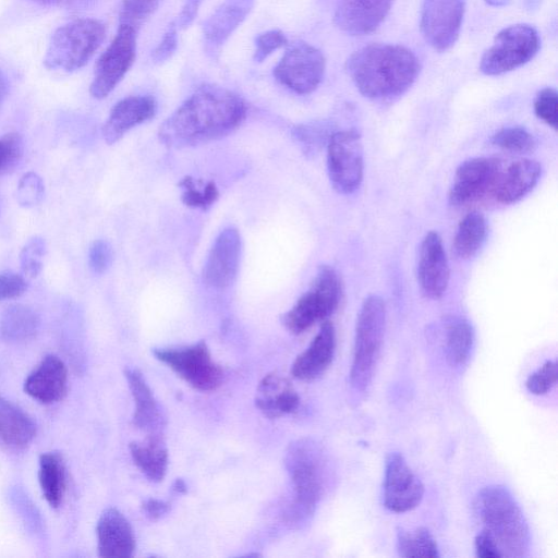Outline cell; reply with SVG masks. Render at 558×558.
I'll return each mask as SVG.
<instances>
[{"instance_id":"6da1fadb","label":"cell","mask_w":558,"mask_h":558,"mask_svg":"<svg viewBox=\"0 0 558 558\" xmlns=\"http://www.w3.org/2000/svg\"><path fill=\"white\" fill-rule=\"evenodd\" d=\"M245 117L246 105L239 95L203 85L163 121L158 137L170 148L191 147L228 135Z\"/></svg>"},{"instance_id":"7a4b0ae2","label":"cell","mask_w":558,"mask_h":558,"mask_svg":"<svg viewBox=\"0 0 558 558\" xmlns=\"http://www.w3.org/2000/svg\"><path fill=\"white\" fill-rule=\"evenodd\" d=\"M420 70L415 53L400 45H367L347 60V72L356 89L372 100L400 97L413 85Z\"/></svg>"},{"instance_id":"3957f363","label":"cell","mask_w":558,"mask_h":558,"mask_svg":"<svg viewBox=\"0 0 558 558\" xmlns=\"http://www.w3.org/2000/svg\"><path fill=\"white\" fill-rule=\"evenodd\" d=\"M476 508L484 529L502 557H523L530 547V531L524 514L507 487L489 485L481 489Z\"/></svg>"},{"instance_id":"277c9868","label":"cell","mask_w":558,"mask_h":558,"mask_svg":"<svg viewBox=\"0 0 558 558\" xmlns=\"http://www.w3.org/2000/svg\"><path fill=\"white\" fill-rule=\"evenodd\" d=\"M284 464L294 492L287 518L291 522L304 520L313 514L325 489V456L316 442L302 438L289 445Z\"/></svg>"},{"instance_id":"5b68a950","label":"cell","mask_w":558,"mask_h":558,"mask_svg":"<svg viewBox=\"0 0 558 558\" xmlns=\"http://www.w3.org/2000/svg\"><path fill=\"white\" fill-rule=\"evenodd\" d=\"M105 35V24L96 19L71 21L53 32L44 65L50 70L76 71L93 58Z\"/></svg>"},{"instance_id":"8992f818","label":"cell","mask_w":558,"mask_h":558,"mask_svg":"<svg viewBox=\"0 0 558 558\" xmlns=\"http://www.w3.org/2000/svg\"><path fill=\"white\" fill-rule=\"evenodd\" d=\"M386 325L384 300L368 295L356 318L350 383L356 392L367 390L379 356Z\"/></svg>"},{"instance_id":"52a82bcc","label":"cell","mask_w":558,"mask_h":558,"mask_svg":"<svg viewBox=\"0 0 558 558\" xmlns=\"http://www.w3.org/2000/svg\"><path fill=\"white\" fill-rule=\"evenodd\" d=\"M341 283L329 266H320L306 292L281 317L282 325L293 335H300L317 322L326 320L338 307Z\"/></svg>"},{"instance_id":"ba28073f","label":"cell","mask_w":558,"mask_h":558,"mask_svg":"<svg viewBox=\"0 0 558 558\" xmlns=\"http://www.w3.org/2000/svg\"><path fill=\"white\" fill-rule=\"evenodd\" d=\"M539 46V36L533 26H508L496 35L493 45L483 53L480 70L486 75L510 72L531 61Z\"/></svg>"},{"instance_id":"9c48e42d","label":"cell","mask_w":558,"mask_h":558,"mask_svg":"<svg viewBox=\"0 0 558 558\" xmlns=\"http://www.w3.org/2000/svg\"><path fill=\"white\" fill-rule=\"evenodd\" d=\"M153 353L197 390L211 391L221 385L223 372L213 361L205 341L182 348L155 349Z\"/></svg>"},{"instance_id":"30bf717a","label":"cell","mask_w":558,"mask_h":558,"mask_svg":"<svg viewBox=\"0 0 558 558\" xmlns=\"http://www.w3.org/2000/svg\"><path fill=\"white\" fill-rule=\"evenodd\" d=\"M325 69L326 60L318 48L305 41H294L288 46L272 74L290 90L306 95L319 86Z\"/></svg>"},{"instance_id":"8fae6325","label":"cell","mask_w":558,"mask_h":558,"mask_svg":"<svg viewBox=\"0 0 558 558\" xmlns=\"http://www.w3.org/2000/svg\"><path fill=\"white\" fill-rule=\"evenodd\" d=\"M327 169L332 187L341 194L356 191L363 180V146L355 130L333 133L327 147Z\"/></svg>"},{"instance_id":"7c38bea8","label":"cell","mask_w":558,"mask_h":558,"mask_svg":"<svg viewBox=\"0 0 558 558\" xmlns=\"http://www.w3.org/2000/svg\"><path fill=\"white\" fill-rule=\"evenodd\" d=\"M137 31L119 24L118 32L95 65L89 93L94 98L107 97L122 81L136 58Z\"/></svg>"},{"instance_id":"4fadbf2b","label":"cell","mask_w":558,"mask_h":558,"mask_svg":"<svg viewBox=\"0 0 558 558\" xmlns=\"http://www.w3.org/2000/svg\"><path fill=\"white\" fill-rule=\"evenodd\" d=\"M465 10V0H423L421 32L437 51L450 49L457 41Z\"/></svg>"},{"instance_id":"5bb4252c","label":"cell","mask_w":558,"mask_h":558,"mask_svg":"<svg viewBox=\"0 0 558 558\" xmlns=\"http://www.w3.org/2000/svg\"><path fill=\"white\" fill-rule=\"evenodd\" d=\"M422 481L413 473L403 456L390 452L385 461L383 501L385 507L397 513L416 508L424 496Z\"/></svg>"},{"instance_id":"9a60e30c","label":"cell","mask_w":558,"mask_h":558,"mask_svg":"<svg viewBox=\"0 0 558 558\" xmlns=\"http://www.w3.org/2000/svg\"><path fill=\"white\" fill-rule=\"evenodd\" d=\"M501 173V163L492 157H475L457 169L449 191V202L459 206L476 201L494 190Z\"/></svg>"},{"instance_id":"2e32d148","label":"cell","mask_w":558,"mask_h":558,"mask_svg":"<svg viewBox=\"0 0 558 558\" xmlns=\"http://www.w3.org/2000/svg\"><path fill=\"white\" fill-rule=\"evenodd\" d=\"M241 258V236L236 229L227 228L216 238L207 256L203 277L211 288L230 286L239 270Z\"/></svg>"},{"instance_id":"e0dca14e","label":"cell","mask_w":558,"mask_h":558,"mask_svg":"<svg viewBox=\"0 0 558 558\" xmlns=\"http://www.w3.org/2000/svg\"><path fill=\"white\" fill-rule=\"evenodd\" d=\"M449 277V264L441 238L430 231L420 246L417 278L421 289L426 296L437 300L445 293Z\"/></svg>"},{"instance_id":"ac0fdd59","label":"cell","mask_w":558,"mask_h":558,"mask_svg":"<svg viewBox=\"0 0 558 558\" xmlns=\"http://www.w3.org/2000/svg\"><path fill=\"white\" fill-rule=\"evenodd\" d=\"M393 0H340L333 15L335 24L352 36L373 33L389 13Z\"/></svg>"},{"instance_id":"d6986e66","label":"cell","mask_w":558,"mask_h":558,"mask_svg":"<svg viewBox=\"0 0 558 558\" xmlns=\"http://www.w3.org/2000/svg\"><path fill=\"white\" fill-rule=\"evenodd\" d=\"M255 0H223L204 21L202 34L206 49L213 56L244 22Z\"/></svg>"},{"instance_id":"ffe728a7","label":"cell","mask_w":558,"mask_h":558,"mask_svg":"<svg viewBox=\"0 0 558 558\" xmlns=\"http://www.w3.org/2000/svg\"><path fill=\"white\" fill-rule=\"evenodd\" d=\"M98 555L104 558H129L135 549V537L128 519L116 508L100 514L97 527Z\"/></svg>"},{"instance_id":"44dd1931","label":"cell","mask_w":558,"mask_h":558,"mask_svg":"<svg viewBox=\"0 0 558 558\" xmlns=\"http://www.w3.org/2000/svg\"><path fill=\"white\" fill-rule=\"evenodd\" d=\"M157 102L149 95L129 96L118 101L111 109L102 128L108 144L118 142L128 131L142 124L156 114Z\"/></svg>"},{"instance_id":"7402d4cb","label":"cell","mask_w":558,"mask_h":558,"mask_svg":"<svg viewBox=\"0 0 558 558\" xmlns=\"http://www.w3.org/2000/svg\"><path fill=\"white\" fill-rule=\"evenodd\" d=\"M336 351V331L331 322L324 320L306 350L294 360L291 374L300 380H313L330 366Z\"/></svg>"},{"instance_id":"603a6c76","label":"cell","mask_w":558,"mask_h":558,"mask_svg":"<svg viewBox=\"0 0 558 558\" xmlns=\"http://www.w3.org/2000/svg\"><path fill=\"white\" fill-rule=\"evenodd\" d=\"M66 389V366L61 359L52 354L45 356L24 381L25 392L45 404L61 400Z\"/></svg>"},{"instance_id":"cb8c5ba5","label":"cell","mask_w":558,"mask_h":558,"mask_svg":"<svg viewBox=\"0 0 558 558\" xmlns=\"http://www.w3.org/2000/svg\"><path fill=\"white\" fill-rule=\"evenodd\" d=\"M542 166L532 159H521L501 172L493 190L495 198L502 204H512L523 198L537 184Z\"/></svg>"},{"instance_id":"d4e9b609","label":"cell","mask_w":558,"mask_h":558,"mask_svg":"<svg viewBox=\"0 0 558 558\" xmlns=\"http://www.w3.org/2000/svg\"><path fill=\"white\" fill-rule=\"evenodd\" d=\"M255 404L269 418L294 412L300 405V397L291 384L277 373L267 374L258 385Z\"/></svg>"},{"instance_id":"484cf974","label":"cell","mask_w":558,"mask_h":558,"mask_svg":"<svg viewBox=\"0 0 558 558\" xmlns=\"http://www.w3.org/2000/svg\"><path fill=\"white\" fill-rule=\"evenodd\" d=\"M124 376L135 404L133 425L156 434L163 424V417L149 386L136 368H126Z\"/></svg>"},{"instance_id":"4316f807","label":"cell","mask_w":558,"mask_h":558,"mask_svg":"<svg viewBox=\"0 0 558 558\" xmlns=\"http://www.w3.org/2000/svg\"><path fill=\"white\" fill-rule=\"evenodd\" d=\"M134 464L151 482L163 480L168 468V450L158 434H150L145 441L129 445Z\"/></svg>"},{"instance_id":"83f0119b","label":"cell","mask_w":558,"mask_h":558,"mask_svg":"<svg viewBox=\"0 0 558 558\" xmlns=\"http://www.w3.org/2000/svg\"><path fill=\"white\" fill-rule=\"evenodd\" d=\"M39 328L38 314L26 305H11L0 317V339L7 343L31 340L38 333Z\"/></svg>"},{"instance_id":"f1b7e54d","label":"cell","mask_w":558,"mask_h":558,"mask_svg":"<svg viewBox=\"0 0 558 558\" xmlns=\"http://www.w3.org/2000/svg\"><path fill=\"white\" fill-rule=\"evenodd\" d=\"M36 435L33 420L19 407L0 397V438L15 448H24Z\"/></svg>"},{"instance_id":"f546056e","label":"cell","mask_w":558,"mask_h":558,"mask_svg":"<svg viewBox=\"0 0 558 558\" xmlns=\"http://www.w3.org/2000/svg\"><path fill=\"white\" fill-rule=\"evenodd\" d=\"M38 481L41 493L53 509L60 507L65 492V465L59 452H45L39 457Z\"/></svg>"},{"instance_id":"4dcf8cb0","label":"cell","mask_w":558,"mask_h":558,"mask_svg":"<svg viewBox=\"0 0 558 558\" xmlns=\"http://www.w3.org/2000/svg\"><path fill=\"white\" fill-rule=\"evenodd\" d=\"M487 235V222L485 217L472 211L465 215L459 222L454 239L453 250L461 259L473 257L482 247Z\"/></svg>"},{"instance_id":"1f68e13d","label":"cell","mask_w":558,"mask_h":558,"mask_svg":"<svg viewBox=\"0 0 558 558\" xmlns=\"http://www.w3.org/2000/svg\"><path fill=\"white\" fill-rule=\"evenodd\" d=\"M474 343V329L463 318L452 320L446 333V356L453 366L466 363Z\"/></svg>"},{"instance_id":"d6a6232c","label":"cell","mask_w":558,"mask_h":558,"mask_svg":"<svg viewBox=\"0 0 558 558\" xmlns=\"http://www.w3.org/2000/svg\"><path fill=\"white\" fill-rule=\"evenodd\" d=\"M397 550L401 557H439L437 543L426 527L414 531L399 529L397 532Z\"/></svg>"},{"instance_id":"836d02e7","label":"cell","mask_w":558,"mask_h":558,"mask_svg":"<svg viewBox=\"0 0 558 558\" xmlns=\"http://www.w3.org/2000/svg\"><path fill=\"white\" fill-rule=\"evenodd\" d=\"M179 185L182 189V202L192 208L207 209L218 198V190L214 182H203L190 177L184 178Z\"/></svg>"},{"instance_id":"e575fe53","label":"cell","mask_w":558,"mask_h":558,"mask_svg":"<svg viewBox=\"0 0 558 558\" xmlns=\"http://www.w3.org/2000/svg\"><path fill=\"white\" fill-rule=\"evenodd\" d=\"M490 141L493 145L511 153H529L537 145L535 137L520 126L501 129L493 135Z\"/></svg>"},{"instance_id":"d590c367","label":"cell","mask_w":558,"mask_h":558,"mask_svg":"<svg viewBox=\"0 0 558 558\" xmlns=\"http://www.w3.org/2000/svg\"><path fill=\"white\" fill-rule=\"evenodd\" d=\"M161 0H122L119 24L138 31L141 25L156 11Z\"/></svg>"},{"instance_id":"8d00e7d4","label":"cell","mask_w":558,"mask_h":558,"mask_svg":"<svg viewBox=\"0 0 558 558\" xmlns=\"http://www.w3.org/2000/svg\"><path fill=\"white\" fill-rule=\"evenodd\" d=\"M46 251V242L40 236H33L23 246L20 263L26 278H36L40 274Z\"/></svg>"},{"instance_id":"74e56055","label":"cell","mask_w":558,"mask_h":558,"mask_svg":"<svg viewBox=\"0 0 558 558\" xmlns=\"http://www.w3.org/2000/svg\"><path fill=\"white\" fill-rule=\"evenodd\" d=\"M24 151L22 136L11 132L0 137V174L12 171L20 163Z\"/></svg>"},{"instance_id":"f35d334b","label":"cell","mask_w":558,"mask_h":558,"mask_svg":"<svg viewBox=\"0 0 558 558\" xmlns=\"http://www.w3.org/2000/svg\"><path fill=\"white\" fill-rule=\"evenodd\" d=\"M45 185L43 179L35 172L29 171L20 179L16 198L21 206L33 207L39 204L44 197Z\"/></svg>"},{"instance_id":"ab89813d","label":"cell","mask_w":558,"mask_h":558,"mask_svg":"<svg viewBox=\"0 0 558 558\" xmlns=\"http://www.w3.org/2000/svg\"><path fill=\"white\" fill-rule=\"evenodd\" d=\"M534 112L538 119L557 130L558 95L551 87L541 89L534 100Z\"/></svg>"},{"instance_id":"60d3db41","label":"cell","mask_w":558,"mask_h":558,"mask_svg":"<svg viewBox=\"0 0 558 558\" xmlns=\"http://www.w3.org/2000/svg\"><path fill=\"white\" fill-rule=\"evenodd\" d=\"M557 363L547 361L527 377L525 387L533 395H545L557 384Z\"/></svg>"},{"instance_id":"b9f144b4","label":"cell","mask_w":558,"mask_h":558,"mask_svg":"<svg viewBox=\"0 0 558 558\" xmlns=\"http://www.w3.org/2000/svg\"><path fill=\"white\" fill-rule=\"evenodd\" d=\"M287 44L288 39L281 31L271 29L260 33L254 40L255 49L253 59L255 62H263L274 51L287 46Z\"/></svg>"},{"instance_id":"7bdbcfd3","label":"cell","mask_w":558,"mask_h":558,"mask_svg":"<svg viewBox=\"0 0 558 558\" xmlns=\"http://www.w3.org/2000/svg\"><path fill=\"white\" fill-rule=\"evenodd\" d=\"M112 250L105 240H96L89 247L88 264L93 272L104 274L111 265Z\"/></svg>"},{"instance_id":"ee69618b","label":"cell","mask_w":558,"mask_h":558,"mask_svg":"<svg viewBox=\"0 0 558 558\" xmlns=\"http://www.w3.org/2000/svg\"><path fill=\"white\" fill-rule=\"evenodd\" d=\"M178 25L171 22L167 27L161 40L151 52V59L155 63H163L169 60L178 48Z\"/></svg>"},{"instance_id":"f6af8a7d","label":"cell","mask_w":558,"mask_h":558,"mask_svg":"<svg viewBox=\"0 0 558 558\" xmlns=\"http://www.w3.org/2000/svg\"><path fill=\"white\" fill-rule=\"evenodd\" d=\"M25 276L12 270L0 272V301L22 295L27 289Z\"/></svg>"},{"instance_id":"bcb514c9","label":"cell","mask_w":558,"mask_h":558,"mask_svg":"<svg viewBox=\"0 0 558 558\" xmlns=\"http://www.w3.org/2000/svg\"><path fill=\"white\" fill-rule=\"evenodd\" d=\"M476 556L482 558H498L502 557L498 546L493 537L483 530L475 537Z\"/></svg>"},{"instance_id":"7dc6e473","label":"cell","mask_w":558,"mask_h":558,"mask_svg":"<svg viewBox=\"0 0 558 558\" xmlns=\"http://www.w3.org/2000/svg\"><path fill=\"white\" fill-rule=\"evenodd\" d=\"M203 1L184 0L177 22L179 28H187L194 22Z\"/></svg>"},{"instance_id":"c3c4849f","label":"cell","mask_w":558,"mask_h":558,"mask_svg":"<svg viewBox=\"0 0 558 558\" xmlns=\"http://www.w3.org/2000/svg\"><path fill=\"white\" fill-rule=\"evenodd\" d=\"M170 509V505L156 498L146 499L142 505L143 513L150 520H158Z\"/></svg>"},{"instance_id":"681fc988","label":"cell","mask_w":558,"mask_h":558,"mask_svg":"<svg viewBox=\"0 0 558 558\" xmlns=\"http://www.w3.org/2000/svg\"><path fill=\"white\" fill-rule=\"evenodd\" d=\"M9 84L4 73L0 70V106L8 95Z\"/></svg>"},{"instance_id":"f907efd6","label":"cell","mask_w":558,"mask_h":558,"mask_svg":"<svg viewBox=\"0 0 558 558\" xmlns=\"http://www.w3.org/2000/svg\"><path fill=\"white\" fill-rule=\"evenodd\" d=\"M488 5L501 8L510 4L511 0H484Z\"/></svg>"},{"instance_id":"816d5d0a","label":"cell","mask_w":558,"mask_h":558,"mask_svg":"<svg viewBox=\"0 0 558 558\" xmlns=\"http://www.w3.org/2000/svg\"><path fill=\"white\" fill-rule=\"evenodd\" d=\"M173 490H175L177 493H185L186 490V485L185 483L183 482V480L181 478H178L174 484H173Z\"/></svg>"},{"instance_id":"f5cc1de1","label":"cell","mask_w":558,"mask_h":558,"mask_svg":"<svg viewBox=\"0 0 558 558\" xmlns=\"http://www.w3.org/2000/svg\"><path fill=\"white\" fill-rule=\"evenodd\" d=\"M541 0H525V7L529 10H533L538 7Z\"/></svg>"},{"instance_id":"db71d44e","label":"cell","mask_w":558,"mask_h":558,"mask_svg":"<svg viewBox=\"0 0 558 558\" xmlns=\"http://www.w3.org/2000/svg\"><path fill=\"white\" fill-rule=\"evenodd\" d=\"M40 4H54L61 2V0H34Z\"/></svg>"}]
</instances>
